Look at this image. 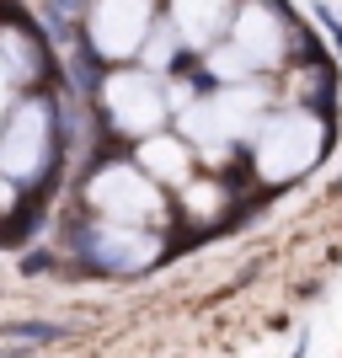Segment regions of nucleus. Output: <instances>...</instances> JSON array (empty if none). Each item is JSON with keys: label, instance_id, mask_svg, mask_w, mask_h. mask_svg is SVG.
Returning <instances> with one entry per match:
<instances>
[{"label": "nucleus", "instance_id": "1", "mask_svg": "<svg viewBox=\"0 0 342 358\" xmlns=\"http://www.w3.org/2000/svg\"><path fill=\"white\" fill-rule=\"evenodd\" d=\"M6 337H27V343H59L64 327H54V321H22V327H0Z\"/></svg>", "mask_w": 342, "mask_h": 358}, {"label": "nucleus", "instance_id": "2", "mask_svg": "<svg viewBox=\"0 0 342 358\" xmlns=\"http://www.w3.org/2000/svg\"><path fill=\"white\" fill-rule=\"evenodd\" d=\"M327 27H332V38H337V43H342V22H332V16H327Z\"/></svg>", "mask_w": 342, "mask_h": 358}]
</instances>
